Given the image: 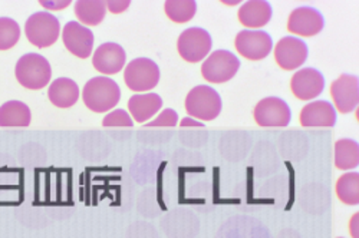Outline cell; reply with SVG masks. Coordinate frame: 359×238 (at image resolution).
I'll use <instances>...</instances> for the list:
<instances>
[{
  "label": "cell",
  "mask_w": 359,
  "mask_h": 238,
  "mask_svg": "<svg viewBox=\"0 0 359 238\" xmlns=\"http://www.w3.org/2000/svg\"><path fill=\"white\" fill-rule=\"evenodd\" d=\"M296 238H297V237H296Z\"/></svg>",
  "instance_id": "33"
},
{
  "label": "cell",
  "mask_w": 359,
  "mask_h": 238,
  "mask_svg": "<svg viewBox=\"0 0 359 238\" xmlns=\"http://www.w3.org/2000/svg\"><path fill=\"white\" fill-rule=\"evenodd\" d=\"M290 89L297 99L311 101L323 92L325 78L315 68H304L292 76Z\"/></svg>",
  "instance_id": "13"
},
{
  "label": "cell",
  "mask_w": 359,
  "mask_h": 238,
  "mask_svg": "<svg viewBox=\"0 0 359 238\" xmlns=\"http://www.w3.org/2000/svg\"><path fill=\"white\" fill-rule=\"evenodd\" d=\"M104 127H133L134 121L130 113L124 109L111 111L102 121Z\"/></svg>",
  "instance_id": "26"
},
{
  "label": "cell",
  "mask_w": 359,
  "mask_h": 238,
  "mask_svg": "<svg viewBox=\"0 0 359 238\" xmlns=\"http://www.w3.org/2000/svg\"><path fill=\"white\" fill-rule=\"evenodd\" d=\"M126 85L134 92L154 89L160 82V68L148 57H137L124 68Z\"/></svg>",
  "instance_id": "5"
},
{
  "label": "cell",
  "mask_w": 359,
  "mask_h": 238,
  "mask_svg": "<svg viewBox=\"0 0 359 238\" xmlns=\"http://www.w3.org/2000/svg\"><path fill=\"white\" fill-rule=\"evenodd\" d=\"M253 118L257 125L266 128H282L287 127L292 119V112L289 105L276 97H269L262 99L255 111Z\"/></svg>",
  "instance_id": "8"
},
{
  "label": "cell",
  "mask_w": 359,
  "mask_h": 238,
  "mask_svg": "<svg viewBox=\"0 0 359 238\" xmlns=\"http://www.w3.org/2000/svg\"><path fill=\"white\" fill-rule=\"evenodd\" d=\"M20 38V27L11 18H0V50L12 49Z\"/></svg>",
  "instance_id": "25"
},
{
  "label": "cell",
  "mask_w": 359,
  "mask_h": 238,
  "mask_svg": "<svg viewBox=\"0 0 359 238\" xmlns=\"http://www.w3.org/2000/svg\"><path fill=\"white\" fill-rule=\"evenodd\" d=\"M31 119V109L20 101H9L0 106V127H27Z\"/></svg>",
  "instance_id": "20"
},
{
  "label": "cell",
  "mask_w": 359,
  "mask_h": 238,
  "mask_svg": "<svg viewBox=\"0 0 359 238\" xmlns=\"http://www.w3.org/2000/svg\"><path fill=\"white\" fill-rule=\"evenodd\" d=\"M62 41L65 48L76 57L86 59L91 56L94 48V34L79 22H68L64 26Z\"/></svg>",
  "instance_id": "12"
},
{
  "label": "cell",
  "mask_w": 359,
  "mask_h": 238,
  "mask_svg": "<svg viewBox=\"0 0 359 238\" xmlns=\"http://www.w3.org/2000/svg\"><path fill=\"white\" fill-rule=\"evenodd\" d=\"M339 238H344V237H339Z\"/></svg>",
  "instance_id": "32"
},
{
  "label": "cell",
  "mask_w": 359,
  "mask_h": 238,
  "mask_svg": "<svg viewBox=\"0 0 359 238\" xmlns=\"http://www.w3.org/2000/svg\"><path fill=\"white\" fill-rule=\"evenodd\" d=\"M359 165V144L353 139H339L335 144V167L342 171L355 169Z\"/></svg>",
  "instance_id": "22"
},
{
  "label": "cell",
  "mask_w": 359,
  "mask_h": 238,
  "mask_svg": "<svg viewBox=\"0 0 359 238\" xmlns=\"http://www.w3.org/2000/svg\"><path fill=\"white\" fill-rule=\"evenodd\" d=\"M130 5L131 2H128V0H111V2H105L107 10H109L114 15L124 13L130 8Z\"/></svg>",
  "instance_id": "28"
},
{
  "label": "cell",
  "mask_w": 359,
  "mask_h": 238,
  "mask_svg": "<svg viewBox=\"0 0 359 238\" xmlns=\"http://www.w3.org/2000/svg\"><path fill=\"white\" fill-rule=\"evenodd\" d=\"M331 97L341 113H351L358 108L359 102V79L358 76L344 74L331 85Z\"/></svg>",
  "instance_id": "11"
},
{
  "label": "cell",
  "mask_w": 359,
  "mask_h": 238,
  "mask_svg": "<svg viewBox=\"0 0 359 238\" xmlns=\"http://www.w3.org/2000/svg\"><path fill=\"white\" fill-rule=\"evenodd\" d=\"M75 15L81 24L98 26L107 15V6L102 0H79L75 4Z\"/></svg>",
  "instance_id": "21"
},
{
  "label": "cell",
  "mask_w": 359,
  "mask_h": 238,
  "mask_svg": "<svg viewBox=\"0 0 359 238\" xmlns=\"http://www.w3.org/2000/svg\"><path fill=\"white\" fill-rule=\"evenodd\" d=\"M325 26L323 16L313 8L294 9L287 19V31L293 35L311 38L316 36Z\"/></svg>",
  "instance_id": "14"
},
{
  "label": "cell",
  "mask_w": 359,
  "mask_h": 238,
  "mask_svg": "<svg viewBox=\"0 0 359 238\" xmlns=\"http://www.w3.org/2000/svg\"><path fill=\"white\" fill-rule=\"evenodd\" d=\"M163 106V99L157 94H137L128 101V111L133 121L140 124L151 119Z\"/></svg>",
  "instance_id": "17"
},
{
  "label": "cell",
  "mask_w": 359,
  "mask_h": 238,
  "mask_svg": "<svg viewBox=\"0 0 359 238\" xmlns=\"http://www.w3.org/2000/svg\"><path fill=\"white\" fill-rule=\"evenodd\" d=\"M213 41L210 34L201 27L186 29L177 41V50L186 62L197 64L204 61L207 55L210 53Z\"/></svg>",
  "instance_id": "6"
},
{
  "label": "cell",
  "mask_w": 359,
  "mask_h": 238,
  "mask_svg": "<svg viewBox=\"0 0 359 238\" xmlns=\"http://www.w3.org/2000/svg\"><path fill=\"white\" fill-rule=\"evenodd\" d=\"M241 61L229 50H216L201 65L203 78L210 83H224L234 78Z\"/></svg>",
  "instance_id": "7"
},
{
  "label": "cell",
  "mask_w": 359,
  "mask_h": 238,
  "mask_svg": "<svg viewBox=\"0 0 359 238\" xmlns=\"http://www.w3.org/2000/svg\"><path fill=\"white\" fill-rule=\"evenodd\" d=\"M25 35L32 45L45 49L52 46L61 35V23L52 13L38 12L26 20Z\"/></svg>",
  "instance_id": "4"
},
{
  "label": "cell",
  "mask_w": 359,
  "mask_h": 238,
  "mask_svg": "<svg viewBox=\"0 0 359 238\" xmlns=\"http://www.w3.org/2000/svg\"><path fill=\"white\" fill-rule=\"evenodd\" d=\"M127 55L121 45L108 42L102 43L93 56L94 68L102 75H114L126 68Z\"/></svg>",
  "instance_id": "15"
},
{
  "label": "cell",
  "mask_w": 359,
  "mask_h": 238,
  "mask_svg": "<svg viewBox=\"0 0 359 238\" xmlns=\"http://www.w3.org/2000/svg\"><path fill=\"white\" fill-rule=\"evenodd\" d=\"M308 59V46L304 41L286 36L276 43L275 61L283 71H294L301 68Z\"/></svg>",
  "instance_id": "10"
},
{
  "label": "cell",
  "mask_w": 359,
  "mask_h": 238,
  "mask_svg": "<svg viewBox=\"0 0 359 238\" xmlns=\"http://www.w3.org/2000/svg\"><path fill=\"white\" fill-rule=\"evenodd\" d=\"M337 195L346 205L359 204V174L348 172L339 176L337 183Z\"/></svg>",
  "instance_id": "23"
},
{
  "label": "cell",
  "mask_w": 359,
  "mask_h": 238,
  "mask_svg": "<svg viewBox=\"0 0 359 238\" xmlns=\"http://www.w3.org/2000/svg\"><path fill=\"white\" fill-rule=\"evenodd\" d=\"M48 97L57 108H71L78 102L79 88L76 82L69 78H59L50 83Z\"/></svg>",
  "instance_id": "19"
},
{
  "label": "cell",
  "mask_w": 359,
  "mask_h": 238,
  "mask_svg": "<svg viewBox=\"0 0 359 238\" xmlns=\"http://www.w3.org/2000/svg\"><path fill=\"white\" fill-rule=\"evenodd\" d=\"M18 82L31 91L45 88L52 78V68L48 59L38 53L23 55L15 68Z\"/></svg>",
  "instance_id": "2"
},
{
  "label": "cell",
  "mask_w": 359,
  "mask_h": 238,
  "mask_svg": "<svg viewBox=\"0 0 359 238\" xmlns=\"http://www.w3.org/2000/svg\"><path fill=\"white\" fill-rule=\"evenodd\" d=\"M182 127H200V128H203L204 125H203V122H198L193 118H184L182 121Z\"/></svg>",
  "instance_id": "30"
},
{
  "label": "cell",
  "mask_w": 359,
  "mask_h": 238,
  "mask_svg": "<svg viewBox=\"0 0 359 238\" xmlns=\"http://www.w3.org/2000/svg\"><path fill=\"white\" fill-rule=\"evenodd\" d=\"M178 124V113L174 109H164L156 119L145 127H175Z\"/></svg>",
  "instance_id": "27"
},
{
  "label": "cell",
  "mask_w": 359,
  "mask_h": 238,
  "mask_svg": "<svg viewBox=\"0 0 359 238\" xmlns=\"http://www.w3.org/2000/svg\"><path fill=\"white\" fill-rule=\"evenodd\" d=\"M41 6L49 10H64L65 8L71 6V0H64V2H41Z\"/></svg>",
  "instance_id": "29"
},
{
  "label": "cell",
  "mask_w": 359,
  "mask_h": 238,
  "mask_svg": "<svg viewBox=\"0 0 359 238\" xmlns=\"http://www.w3.org/2000/svg\"><path fill=\"white\" fill-rule=\"evenodd\" d=\"M82 99L88 109L95 113H104L115 108L121 99V89L115 80L107 76H97L85 83Z\"/></svg>",
  "instance_id": "1"
},
{
  "label": "cell",
  "mask_w": 359,
  "mask_h": 238,
  "mask_svg": "<svg viewBox=\"0 0 359 238\" xmlns=\"http://www.w3.org/2000/svg\"><path fill=\"white\" fill-rule=\"evenodd\" d=\"M165 15L175 23L190 22L197 12V4L194 0H168L164 5Z\"/></svg>",
  "instance_id": "24"
},
{
  "label": "cell",
  "mask_w": 359,
  "mask_h": 238,
  "mask_svg": "<svg viewBox=\"0 0 359 238\" xmlns=\"http://www.w3.org/2000/svg\"><path fill=\"white\" fill-rule=\"evenodd\" d=\"M358 213L352 217V221H351V234L353 238H359L358 237Z\"/></svg>",
  "instance_id": "31"
},
{
  "label": "cell",
  "mask_w": 359,
  "mask_h": 238,
  "mask_svg": "<svg viewBox=\"0 0 359 238\" xmlns=\"http://www.w3.org/2000/svg\"><path fill=\"white\" fill-rule=\"evenodd\" d=\"M299 119H301V125L306 128H331L337 124V111L332 104L315 101L304 106Z\"/></svg>",
  "instance_id": "16"
},
{
  "label": "cell",
  "mask_w": 359,
  "mask_h": 238,
  "mask_svg": "<svg viewBox=\"0 0 359 238\" xmlns=\"http://www.w3.org/2000/svg\"><path fill=\"white\" fill-rule=\"evenodd\" d=\"M237 16L243 26L259 29L271 22L272 6L269 2H264V0H253V2H246L238 9Z\"/></svg>",
  "instance_id": "18"
},
{
  "label": "cell",
  "mask_w": 359,
  "mask_h": 238,
  "mask_svg": "<svg viewBox=\"0 0 359 238\" xmlns=\"http://www.w3.org/2000/svg\"><path fill=\"white\" fill-rule=\"evenodd\" d=\"M237 52L249 61H262L273 48L271 35L263 31H242L234 39Z\"/></svg>",
  "instance_id": "9"
},
{
  "label": "cell",
  "mask_w": 359,
  "mask_h": 238,
  "mask_svg": "<svg viewBox=\"0 0 359 238\" xmlns=\"http://www.w3.org/2000/svg\"><path fill=\"white\" fill-rule=\"evenodd\" d=\"M222 98L217 91L207 85L193 88L186 98V111L200 121H213L222 112Z\"/></svg>",
  "instance_id": "3"
}]
</instances>
